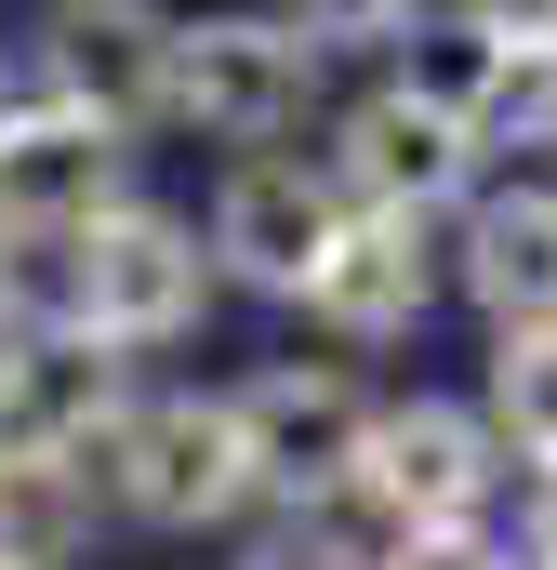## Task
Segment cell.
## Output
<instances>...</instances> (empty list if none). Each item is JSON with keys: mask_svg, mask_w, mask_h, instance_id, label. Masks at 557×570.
Returning <instances> with one entry per match:
<instances>
[{"mask_svg": "<svg viewBox=\"0 0 557 570\" xmlns=\"http://www.w3.org/2000/svg\"><path fill=\"white\" fill-rule=\"evenodd\" d=\"M240 570H332V558H319L305 531H266V544H253V558H240Z\"/></svg>", "mask_w": 557, "mask_h": 570, "instance_id": "19", "label": "cell"}, {"mask_svg": "<svg viewBox=\"0 0 557 570\" xmlns=\"http://www.w3.org/2000/svg\"><path fill=\"white\" fill-rule=\"evenodd\" d=\"M319 173H332V199H345V213H399V226H424V213H451V199H465L478 134H465V120H438L424 94L385 80V94H359V107H345V134H332Z\"/></svg>", "mask_w": 557, "mask_h": 570, "instance_id": "6", "label": "cell"}, {"mask_svg": "<svg viewBox=\"0 0 557 570\" xmlns=\"http://www.w3.org/2000/svg\"><path fill=\"white\" fill-rule=\"evenodd\" d=\"M531 40H491V27H465V13H412V80L438 120H465V134L491 146V107H505V67H518Z\"/></svg>", "mask_w": 557, "mask_h": 570, "instance_id": "13", "label": "cell"}, {"mask_svg": "<svg viewBox=\"0 0 557 570\" xmlns=\"http://www.w3.org/2000/svg\"><path fill=\"white\" fill-rule=\"evenodd\" d=\"M120 159L134 146L67 120V107H13L0 120V239H67L120 199Z\"/></svg>", "mask_w": 557, "mask_h": 570, "instance_id": "10", "label": "cell"}, {"mask_svg": "<svg viewBox=\"0 0 557 570\" xmlns=\"http://www.w3.org/2000/svg\"><path fill=\"white\" fill-rule=\"evenodd\" d=\"M27 94L134 146L159 120V94H173V13H146V0H67L40 27V80Z\"/></svg>", "mask_w": 557, "mask_h": 570, "instance_id": "4", "label": "cell"}, {"mask_svg": "<svg viewBox=\"0 0 557 570\" xmlns=\"http://www.w3.org/2000/svg\"><path fill=\"white\" fill-rule=\"evenodd\" d=\"M13 107H40V94H27V67H13V53H0V120H13Z\"/></svg>", "mask_w": 557, "mask_h": 570, "instance_id": "21", "label": "cell"}, {"mask_svg": "<svg viewBox=\"0 0 557 570\" xmlns=\"http://www.w3.org/2000/svg\"><path fill=\"white\" fill-rule=\"evenodd\" d=\"M80 491L146 531H226L253 504V451L226 425V399H120L107 438L80 451Z\"/></svg>", "mask_w": 557, "mask_h": 570, "instance_id": "2", "label": "cell"}, {"mask_svg": "<svg viewBox=\"0 0 557 570\" xmlns=\"http://www.w3.org/2000/svg\"><path fill=\"white\" fill-rule=\"evenodd\" d=\"M278 27H292L305 53H345V40H399L412 0H278Z\"/></svg>", "mask_w": 557, "mask_h": 570, "instance_id": "16", "label": "cell"}, {"mask_svg": "<svg viewBox=\"0 0 557 570\" xmlns=\"http://www.w3.org/2000/svg\"><path fill=\"white\" fill-rule=\"evenodd\" d=\"M465 27H491V40H557V0H451Z\"/></svg>", "mask_w": 557, "mask_h": 570, "instance_id": "18", "label": "cell"}, {"mask_svg": "<svg viewBox=\"0 0 557 570\" xmlns=\"http://www.w3.org/2000/svg\"><path fill=\"white\" fill-rule=\"evenodd\" d=\"M491 451H518V464H557V318H518V332H491Z\"/></svg>", "mask_w": 557, "mask_h": 570, "instance_id": "14", "label": "cell"}, {"mask_svg": "<svg viewBox=\"0 0 557 570\" xmlns=\"http://www.w3.org/2000/svg\"><path fill=\"white\" fill-rule=\"evenodd\" d=\"M226 425L253 451V491H332L359 478V438H372V399L332 372V358H266L253 385H226Z\"/></svg>", "mask_w": 557, "mask_h": 570, "instance_id": "5", "label": "cell"}, {"mask_svg": "<svg viewBox=\"0 0 557 570\" xmlns=\"http://www.w3.org/2000/svg\"><path fill=\"white\" fill-rule=\"evenodd\" d=\"M53 253V318L67 332H94L107 358H146V345H173V332H199V305H213V253H199V226H173V213H146V199H107L94 226H67V239H40Z\"/></svg>", "mask_w": 557, "mask_h": 570, "instance_id": "1", "label": "cell"}, {"mask_svg": "<svg viewBox=\"0 0 557 570\" xmlns=\"http://www.w3.org/2000/svg\"><path fill=\"white\" fill-rule=\"evenodd\" d=\"M332 226H345V199H332V173H305V159H278V146H253L240 173H226V199H213V279L240 292H292L319 279V253H332Z\"/></svg>", "mask_w": 557, "mask_h": 570, "instance_id": "9", "label": "cell"}, {"mask_svg": "<svg viewBox=\"0 0 557 570\" xmlns=\"http://www.w3.org/2000/svg\"><path fill=\"white\" fill-rule=\"evenodd\" d=\"M424 226H399V213H345L332 226V253H319V279L292 292L319 332H345V345H399L424 318Z\"/></svg>", "mask_w": 557, "mask_h": 570, "instance_id": "11", "label": "cell"}, {"mask_svg": "<svg viewBox=\"0 0 557 570\" xmlns=\"http://www.w3.org/2000/svg\"><path fill=\"white\" fill-rule=\"evenodd\" d=\"M491 134H531V146H557V40H531V53L505 67V107H491Z\"/></svg>", "mask_w": 557, "mask_h": 570, "instance_id": "17", "label": "cell"}, {"mask_svg": "<svg viewBox=\"0 0 557 570\" xmlns=\"http://www.w3.org/2000/svg\"><path fill=\"white\" fill-rule=\"evenodd\" d=\"M319 107V53L278 27V13H199V27H173V94H159V120H186V134L213 146H278L292 120Z\"/></svg>", "mask_w": 557, "mask_h": 570, "instance_id": "3", "label": "cell"}, {"mask_svg": "<svg viewBox=\"0 0 557 570\" xmlns=\"http://www.w3.org/2000/svg\"><path fill=\"white\" fill-rule=\"evenodd\" d=\"M465 292L491 305V332L557 318V186H505L465 213Z\"/></svg>", "mask_w": 557, "mask_h": 570, "instance_id": "12", "label": "cell"}, {"mask_svg": "<svg viewBox=\"0 0 557 570\" xmlns=\"http://www.w3.org/2000/svg\"><path fill=\"white\" fill-rule=\"evenodd\" d=\"M359 478L412 518V544H451V531H478V504H491V478H505V451L478 412H451V399H372V438H359Z\"/></svg>", "mask_w": 557, "mask_h": 570, "instance_id": "7", "label": "cell"}, {"mask_svg": "<svg viewBox=\"0 0 557 570\" xmlns=\"http://www.w3.org/2000/svg\"><path fill=\"white\" fill-rule=\"evenodd\" d=\"M120 412V358L67 318H13L0 332V464H80Z\"/></svg>", "mask_w": 557, "mask_h": 570, "instance_id": "8", "label": "cell"}, {"mask_svg": "<svg viewBox=\"0 0 557 570\" xmlns=\"http://www.w3.org/2000/svg\"><path fill=\"white\" fill-rule=\"evenodd\" d=\"M531 570H557V558H531Z\"/></svg>", "mask_w": 557, "mask_h": 570, "instance_id": "22", "label": "cell"}, {"mask_svg": "<svg viewBox=\"0 0 557 570\" xmlns=\"http://www.w3.org/2000/svg\"><path fill=\"white\" fill-rule=\"evenodd\" d=\"M94 544L80 464H0V570H67Z\"/></svg>", "mask_w": 557, "mask_h": 570, "instance_id": "15", "label": "cell"}, {"mask_svg": "<svg viewBox=\"0 0 557 570\" xmlns=\"http://www.w3.org/2000/svg\"><path fill=\"white\" fill-rule=\"evenodd\" d=\"M531 558H557V464H531Z\"/></svg>", "mask_w": 557, "mask_h": 570, "instance_id": "20", "label": "cell"}]
</instances>
